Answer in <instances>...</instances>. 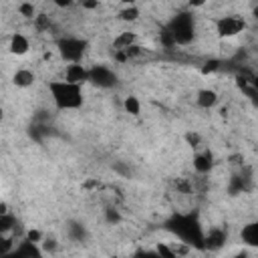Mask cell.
<instances>
[{
	"instance_id": "cell-18",
	"label": "cell",
	"mask_w": 258,
	"mask_h": 258,
	"mask_svg": "<svg viewBox=\"0 0 258 258\" xmlns=\"http://www.w3.org/2000/svg\"><path fill=\"white\" fill-rule=\"evenodd\" d=\"M123 107H125V111H127L129 115H133V117H137V115L141 113V103H139V99H137L135 95H129V97H125V101H123Z\"/></svg>"
},
{
	"instance_id": "cell-30",
	"label": "cell",
	"mask_w": 258,
	"mask_h": 258,
	"mask_svg": "<svg viewBox=\"0 0 258 258\" xmlns=\"http://www.w3.org/2000/svg\"><path fill=\"white\" fill-rule=\"evenodd\" d=\"M208 0H187V6L189 8H200V6H204Z\"/></svg>"
},
{
	"instance_id": "cell-12",
	"label": "cell",
	"mask_w": 258,
	"mask_h": 258,
	"mask_svg": "<svg viewBox=\"0 0 258 258\" xmlns=\"http://www.w3.org/2000/svg\"><path fill=\"white\" fill-rule=\"evenodd\" d=\"M196 103L202 109H212L218 103V93L214 89H200L196 95Z\"/></svg>"
},
{
	"instance_id": "cell-7",
	"label": "cell",
	"mask_w": 258,
	"mask_h": 258,
	"mask_svg": "<svg viewBox=\"0 0 258 258\" xmlns=\"http://www.w3.org/2000/svg\"><path fill=\"white\" fill-rule=\"evenodd\" d=\"M10 256H14V258H40L42 256V250L36 246V242L24 240L18 246H14V250H12Z\"/></svg>"
},
{
	"instance_id": "cell-33",
	"label": "cell",
	"mask_w": 258,
	"mask_h": 258,
	"mask_svg": "<svg viewBox=\"0 0 258 258\" xmlns=\"http://www.w3.org/2000/svg\"><path fill=\"white\" fill-rule=\"evenodd\" d=\"M254 18H258V8H254Z\"/></svg>"
},
{
	"instance_id": "cell-24",
	"label": "cell",
	"mask_w": 258,
	"mask_h": 258,
	"mask_svg": "<svg viewBox=\"0 0 258 258\" xmlns=\"http://www.w3.org/2000/svg\"><path fill=\"white\" fill-rule=\"evenodd\" d=\"M113 171H117V173H121V175H125V177H129L131 175V167L129 165H125V163H113Z\"/></svg>"
},
{
	"instance_id": "cell-22",
	"label": "cell",
	"mask_w": 258,
	"mask_h": 258,
	"mask_svg": "<svg viewBox=\"0 0 258 258\" xmlns=\"http://www.w3.org/2000/svg\"><path fill=\"white\" fill-rule=\"evenodd\" d=\"M105 220H107V224H119L121 222V214L115 208H107L105 210Z\"/></svg>"
},
{
	"instance_id": "cell-29",
	"label": "cell",
	"mask_w": 258,
	"mask_h": 258,
	"mask_svg": "<svg viewBox=\"0 0 258 258\" xmlns=\"http://www.w3.org/2000/svg\"><path fill=\"white\" fill-rule=\"evenodd\" d=\"M99 2H101V0H81V6H83L85 10H95V8L99 6Z\"/></svg>"
},
{
	"instance_id": "cell-17",
	"label": "cell",
	"mask_w": 258,
	"mask_h": 258,
	"mask_svg": "<svg viewBox=\"0 0 258 258\" xmlns=\"http://www.w3.org/2000/svg\"><path fill=\"white\" fill-rule=\"evenodd\" d=\"M10 230H16V218L12 214H0V234L6 236Z\"/></svg>"
},
{
	"instance_id": "cell-21",
	"label": "cell",
	"mask_w": 258,
	"mask_h": 258,
	"mask_svg": "<svg viewBox=\"0 0 258 258\" xmlns=\"http://www.w3.org/2000/svg\"><path fill=\"white\" fill-rule=\"evenodd\" d=\"M34 26H36V30H48V26H50V20H48V16L46 14H36L34 16Z\"/></svg>"
},
{
	"instance_id": "cell-3",
	"label": "cell",
	"mask_w": 258,
	"mask_h": 258,
	"mask_svg": "<svg viewBox=\"0 0 258 258\" xmlns=\"http://www.w3.org/2000/svg\"><path fill=\"white\" fill-rule=\"evenodd\" d=\"M167 28H169V32H171L175 44L185 46V44H189V42L194 40V28H196V24H194V16H191L187 10L177 12V14L169 20Z\"/></svg>"
},
{
	"instance_id": "cell-14",
	"label": "cell",
	"mask_w": 258,
	"mask_h": 258,
	"mask_svg": "<svg viewBox=\"0 0 258 258\" xmlns=\"http://www.w3.org/2000/svg\"><path fill=\"white\" fill-rule=\"evenodd\" d=\"M34 81H36V77H34V73L28 71V69H18V71L14 73V77H12V83H14L16 87H20V89L32 87Z\"/></svg>"
},
{
	"instance_id": "cell-1",
	"label": "cell",
	"mask_w": 258,
	"mask_h": 258,
	"mask_svg": "<svg viewBox=\"0 0 258 258\" xmlns=\"http://www.w3.org/2000/svg\"><path fill=\"white\" fill-rule=\"evenodd\" d=\"M165 228L175 234L183 244L187 246H196L200 250H206L204 246V230H202V224L198 220L196 214H173L167 222H165Z\"/></svg>"
},
{
	"instance_id": "cell-20",
	"label": "cell",
	"mask_w": 258,
	"mask_h": 258,
	"mask_svg": "<svg viewBox=\"0 0 258 258\" xmlns=\"http://www.w3.org/2000/svg\"><path fill=\"white\" fill-rule=\"evenodd\" d=\"M18 12H20V16L30 18V20H34V16H36V8H34L32 2H22V4L18 6Z\"/></svg>"
},
{
	"instance_id": "cell-9",
	"label": "cell",
	"mask_w": 258,
	"mask_h": 258,
	"mask_svg": "<svg viewBox=\"0 0 258 258\" xmlns=\"http://www.w3.org/2000/svg\"><path fill=\"white\" fill-rule=\"evenodd\" d=\"M224 244H226V232L220 230V228H214V230H210V232L204 236V246H206V250L216 252V250H220Z\"/></svg>"
},
{
	"instance_id": "cell-32",
	"label": "cell",
	"mask_w": 258,
	"mask_h": 258,
	"mask_svg": "<svg viewBox=\"0 0 258 258\" xmlns=\"http://www.w3.org/2000/svg\"><path fill=\"white\" fill-rule=\"evenodd\" d=\"M252 85H254V91H256V97H258V79H256ZM256 101H258V99H256Z\"/></svg>"
},
{
	"instance_id": "cell-5",
	"label": "cell",
	"mask_w": 258,
	"mask_h": 258,
	"mask_svg": "<svg viewBox=\"0 0 258 258\" xmlns=\"http://www.w3.org/2000/svg\"><path fill=\"white\" fill-rule=\"evenodd\" d=\"M244 28H246V22L240 16H220L216 20V32L220 38H232L240 34Z\"/></svg>"
},
{
	"instance_id": "cell-11",
	"label": "cell",
	"mask_w": 258,
	"mask_h": 258,
	"mask_svg": "<svg viewBox=\"0 0 258 258\" xmlns=\"http://www.w3.org/2000/svg\"><path fill=\"white\" fill-rule=\"evenodd\" d=\"M240 238H242V242H244L246 246L258 248V220L246 224V226L240 230Z\"/></svg>"
},
{
	"instance_id": "cell-27",
	"label": "cell",
	"mask_w": 258,
	"mask_h": 258,
	"mask_svg": "<svg viewBox=\"0 0 258 258\" xmlns=\"http://www.w3.org/2000/svg\"><path fill=\"white\" fill-rule=\"evenodd\" d=\"M185 141H187V145L198 147V145H200V135L194 133V131H187V133H185Z\"/></svg>"
},
{
	"instance_id": "cell-8",
	"label": "cell",
	"mask_w": 258,
	"mask_h": 258,
	"mask_svg": "<svg viewBox=\"0 0 258 258\" xmlns=\"http://www.w3.org/2000/svg\"><path fill=\"white\" fill-rule=\"evenodd\" d=\"M64 79L77 85H83L85 81H89V69H85L81 62H71L64 69Z\"/></svg>"
},
{
	"instance_id": "cell-25",
	"label": "cell",
	"mask_w": 258,
	"mask_h": 258,
	"mask_svg": "<svg viewBox=\"0 0 258 258\" xmlns=\"http://www.w3.org/2000/svg\"><path fill=\"white\" fill-rule=\"evenodd\" d=\"M26 240H32V242L40 244V242L44 240V236H42L40 230H28V232H26Z\"/></svg>"
},
{
	"instance_id": "cell-19",
	"label": "cell",
	"mask_w": 258,
	"mask_h": 258,
	"mask_svg": "<svg viewBox=\"0 0 258 258\" xmlns=\"http://www.w3.org/2000/svg\"><path fill=\"white\" fill-rule=\"evenodd\" d=\"M137 18H139V8L133 6V4L125 6V8L119 12V20H123V22H135Z\"/></svg>"
},
{
	"instance_id": "cell-4",
	"label": "cell",
	"mask_w": 258,
	"mask_h": 258,
	"mask_svg": "<svg viewBox=\"0 0 258 258\" xmlns=\"http://www.w3.org/2000/svg\"><path fill=\"white\" fill-rule=\"evenodd\" d=\"M87 46H89V42L85 38H79V36H64V38H60L56 42L58 54L67 62H81Z\"/></svg>"
},
{
	"instance_id": "cell-10",
	"label": "cell",
	"mask_w": 258,
	"mask_h": 258,
	"mask_svg": "<svg viewBox=\"0 0 258 258\" xmlns=\"http://www.w3.org/2000/svg\"><path fill=\"white\" fill-rule=\"evenodd\" d=\"M214 167V157L210 151H202V153H196L194 155V169L200 173V175H206L210 173Z\"/></svg>"
},
{
	"instance_id": "cell-26",
	"label": "cell",
	"mask_w": 258,
	"mask_h": 258,
	"mask_svg": "<svg viewBox=\"0 0 258 258\" xmlns=\"http://www.w3.org/2000/svg\"><path fill=\"white\" fill-rule=\"evenodd\" d=\"M218 69H220V60L212 58V60H208V62H206V67L202 69V73H204V75H208V73H214V71H218Z\"/></svg>"
},
{
	"instance_id": "cell-31",
	"label": "cell",
	"mask_w": 258,
	"mask_h": 258,
	"mask_svg": "<svg viewBox=\"0 0 258 258\" xmlns=\"http://www.w3.org/2000/svg\"><path fill=\"white\" fill-rule=\"evenodd\" d=\"M58 8H69V6H73V0H52Z\"/></svg>"
},
{
	"instance_id": "cell-6",
	"label": "cell",
	"mask_w": 258,
	"mask_h": 258,
	"mask_svg": "<svg viewBox=\"0 0 258 258\" xmlns=\"http://www.w3.org/2000/svg\"><path fill=\"white\" fill-rule=\"evenodd\" d=\"M89 81L101 89H111L117 85V75L105 64H95L89 69Z\"/></svg>"
},
{
	"instance_id": "cell-16",
	"label": "cell",
	"mask_w": 258,
	"mask_h": 258,
	"mask_svg": "<svg viewBox=\"0 0 258 258\" xmlns=\"http://www.w3.org/2000/svg\"><path fill=\"white\" fill-rule=\"evenodd\" d=\"M135 40H137L135 32H121V34L113 40V48H127V46H131V44H135Z\"/></svg>"
},
{
	"instance_id": "cell-28",
	"label": "cell",
	"mask_w": 258,
	"mask_h": 258,
	"mask_svg": "<svg viewBox=\"0 0 258 258\" xmlns=\"http://www.w3.org/2000/svg\"><path fill=\"white\" fill-rule=\"evenodd\" d=\"M56 246H58V244H56L52 238H48V240H44V242H42V252H54V250H56Z\"/></svg>"
},
{
	"instance_id": "cell-13",
	"label": "cell",
	"mask_w": 258,
	"mask_h": 258,
	"mask_svg": "<svg viewBox=\"0 0 258 258\" xmlns=\"http://www.w3.org/2000/svg\"><path fill=\"white\" fill-rule=\"evenodd\" d=\"M28 48H30L28 38H26L24 34H20V32H14V34H12V38H10V52L20 56V54H26V52H28Z\"/></svg>"
},
{
	"instance_id": "cell-23",
	"label": "cell",
	"mask_w": 258,
	"mask_h": 258,
	"mask_svg": "<svg viewBox=\"0 0 258 258\" xmlns=\"http://www.w3.org/2000/svg\"><path fill=\"white\" fill-rule=\"evenodd\" d=\"M155 254H159V256H167V258H173V256H175V250H173V248H169V246H165V244H157Z\"/></svg>"
},
{
	"instance_id": "cell-15",
	"label": "cell",
	"mask_w": 258,
	"mask_h": 258,
	"mask_svg": "<svg viewBox=\"0 0 258 258\" xmlns=\"http://www.w3.org/2000/svg\"><path fill=\"white\" fill-rule=\"evenodd\" d=\"M67 234H69L71 240H75V242H83V240L87 238V228H85L81 222L71 220L69 226H67Z\"/></svg>"
},
{
	"instance_id": "cell-2",
	"label": "cell",
	"mask_w": 258,
	"mask_h": 258,
	"mask_svg": "<svg viewBox=\"0 0 258 258\" xmlns=\"http://www.w3.org/2000/svg\"><path fill=\"white\" fill-rule=\"evenodd\" d=\"M48 91L52 97V103L58 111H73L83 105V89L77 83H71L67 79L62 81H50Z\"/></svg>"
}]
</instances>
